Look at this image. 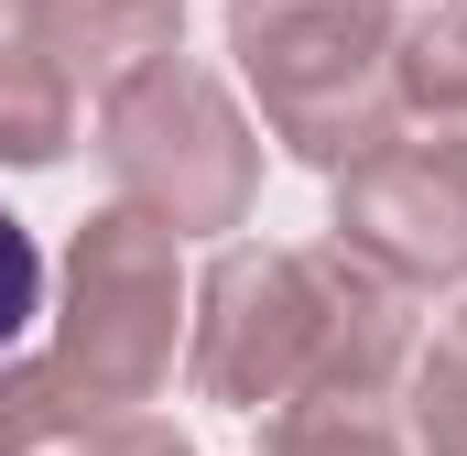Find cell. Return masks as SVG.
Returning <instances> with one entry per match:
<instances>
[{"label":"cell","mask_w":467,"mask_h":456,"mask_svg":"<svg viewBox=\"0 0 467 456\" xmlns=\"http://www.w3.org/2000/svg\"><path fill=\"white\" fill-rule=\"evenodd\" d=\"M185 369L207 402L283 413V402H380L413 369V283L348 239L316 250H229L196 294Z\"/></svg>","instance_id":"obj_1"},{"label":"cell","mask_w":467,"mask_h":456,"mask_svg":"<svg viewBox=\"0 0 467 456\" xmlns=\"http://www.w3.org/2000/svg\"><path fill=\"white\" fill-rule=\"evenodd\" d=\"M229 55L261 88L272 141L305 163H358L402 98H391V0H229Z\"/></svg>","instance_id":"obj_2"},{"label":"cell","mask_w":467,"mask_h":456,"mask_svg":"<svg viewBox=\"0 0 467 456\" xmlns=\"http://www.w3.org/2000/svg\"><path fill=\"white\" fill-rule=\"evenodd\" d=\"M174 316H185L174 228L141 218L130 196L99 207L66 250V337H55V380L88 402V424H109L174 380Z\"/></svg>","instance_id":"obj_3"},{"label":"cell","mask_w":467,"mask_h":456,"mask_svg":"<svg viewBox=\"0 0 467 456\" xmlns=\"http://www.w3.org/2000/svg\"><path fill=\"white\" fill-rule=\"evenodd\" d=\"M99 141H109L119 196H130L141 218H163L174 239H185V228H239L250 196H261V141H250V119L229 109L218 77L174 66V55L99 98Z\"/></svg>","instance_id":"obj_4"},{"label":"cell","mask_w":467,"mask_h":456,"mask_svg":"<svg viewBox=\"0 0 467 456\" xmlns=\"http://www.w3.org/2000/svg\"><path fill=\"white\" fill-rule=\"evenodd\" d=\"M337 239L402 283H457L467 272V141L380 130L358 163H337Z\"/></svg>","instance_id":"obj_5"},{"label":"cell","mask_w":467,"mask_h":456,"mask_svg":"<svg viewBox=\"0 0 467 456\" xmlns=\"http://www.w3.org/2000/svg\"><path fill=\"white\" fill-rule=\"evenodd\" d=\"M22 33H33V55H44L66 88H99V98H109L141 66L174 55L185 0H22Z\"/></svg>","instance_id":"obj_6"},{"label":"cell","mask_w":467,"mask_h":456,"mask_svg":"<svg viewBox=\"0 0 467 456\" xmlns=\"http://www.w3.org/2000/svg\"><path fill=\"white\" fill-rule=\"evenodd\" d=\"M66 130H77V88L33 44H0V163H55Z\"/></svg>","instance_id":"obj_7"},{"label":"cell","mask_w":467,"mask_h":456,"mask_svg":"<svg viewBox=\"0 0 467 456\" xmlns=\"http://www.w3.org/2000/svg\"><path fill=\"white\" fill-rule=\"evenodd\" d=\"M391 98L413 119H467V11H424L391 33Z\"/></svg>","instance_id":"obj_8"},{"label":"cell","mask_w":467,"mask_h":456,"mask_svg":"<svg viewBox=\"0 0 467 456\" xmlns=\"http://www.w3.org/2000/svg\"><path fill=\"white\" fill-rule=\"evenodd\" d=\"M66 435H88V402L55 380V358H22V369H0V456L66 446Z\"/></svg>","instance_id":"obj_9"},{"label":"cell","mask_w":467,"mask_h":456,"mask_svg":"<svg viewBox=\"0 0 467 456\" xmlns=\"http://www.w3.org/2000/svg\"><path fill=\"white\" fill-rule=\"evenodd\" d=\"M261 456H402L369 402H283L261 424Z\"/></svg>","instance_id":"obj_10"},{"label":"cell","mask_w":467,"mask_h":456,"mask_svg":"<svg viewBox=\"0 0 467 456\" xmlns=\"http://www.w3.org/2000/svg\"><path fill=\"white\" fill-rule=\"evenodd\" d=\"M413 446L424 456H467V337L446 326L435 358H413Z\"/></svg>","instance_id":"obj_11"},{"label":"cell","mask_w":467,"mask_h":456,"mask_svg":"<svg viewBox=\"0 0 467 456\" xmlns=\"http://www.w3.org/2000/svg\"><path fill=\"white\" fill-rule=\"evenodd\" d=\"M33 316H44V250H33V228L0 207V358L33 337Z\"/></svg>","instance_id":"obj_12"},{"label":"cell","mask_w":467,"mask_h":456,"mask_svg":"<svg viewBox=\"0 0 467 456\" xmlns=\"http://www.w3.org/2000/svg\"><path fill=\"white\" fill-rule=\"evenodd\" d=\"M77 456H196L185 435H163V424H141V413H109V424H88Z\"/></svg>","instance_id":"obj_13"},{"label":"cell","mask_w":467,"mask_h":456,"mask_svg":"<svg viewBox=\"0 0 467 456\" xmlns=\"http://www.w3.org/2000/svg\"><path fill=\"white\" fill-rule=\"evenodd\" d=\"M0 11H22V0H0Z\"/></svg>","instance_id":"obj_14"},{"label":"cell","mask_w":467,"mask_h":456,"mask_svg":"<svg viewBox=\"0 0 467 456\" xmlns=\"http://www.w3.org/2000/svg\"><path fill=\"white\" fill-rule=\"evenodd\" d=\"M457 337H467V316H457Z\"/></svg>","instance_id":"obj_15"}]
</instances>
